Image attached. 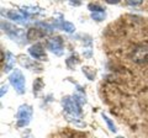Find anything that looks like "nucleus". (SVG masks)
<instances>
[{"label": "nucleus", "mask_w": 148, "mask_h": 138, "mask_svg": "<svg viewBox=\"0 0 148 138\" xmlns=\"http://www.w3.org/2000/svg\"><path fill=\"white\" fill-rule=\"evenodd\" d=\"M62 106L64 109V113L73 115V116L79 117L82 113V106L75 100L74 96H66L62 99Z\"/></svg>", "instance_id": "1"}, {"label": "nucleus", "mask_w": 148, "mask_h": 138, "mask_svg": "<svg viewBox=\"0 0 148 138\" xmlns=\"http://www.w3.org/2000/svg\"><path fill=\"white\" fill-rule=\"evenodd\" d=\"M9 80L17 91V94H25V77L20 69H15L9 75Z\"/></svg>", "instance_id": "2"}, {"label": "nucleus", "mask_w": 148, "mask_h": 138, "mask_svg": "<svg viewBox=\"0 0 148 138\" xmlns=\"http://www.w3.org/2000/svg\"><path fill=\"white\" fill-rule=\"evenodd\" d=\"M1 27L3 30L5 31V33L9 36L10 38L17 41V42H21L27 38V35H25V32L20 30V29H16L12 24H9V22H1Z\"/></svg>", "instance_id": "3"}, {"label": "nucleus", "mask_w": 148, "mask_h": 138, "mask_svg": "<svg viewBox=\"0 0 148 138\" xmlns=\"http://www.w3.org/2000/svg\"><path fill=\"white\" fill-rule=\"evenodd\" d=\"M32 117V107L30 105H21L17 110L16 118H17V125L20 127H25L30 123Z\"/></svg>", "instance_id": "4"}, {"label": "nucleus", "mask_w": 148, "mask_h": 138, "mask_svg": "<svg viewBox=\"0 0 148 138\" xmlns=\"http://www.w3.org/2000/svg\"><path fill=\"white\" fill-rule=\"evenodd\" d=\"M130 58L135 63H147L148 62V46H136L130 52Z\"/></svg>", "instance_id": "5"}, {"label": "nucleus", "mask_w": 148, "mask_h": 138, "mask_svg": "<svg viewBox=\"0 0 148 138\" xmlns=\"http://www.w3.org/2000/svg\"><path fill=\"white\" fill-rule=\"evenodd\" d=\"M47 48L51 51L52 53H54L56 56H62L63 54V41L59 36L48 40L47 42Z\"/></svg>", "instance_id": "6"}, {"label": "nucleus", "mask_w": 148, "mask_h": 138, "mask_svg": "<svg viewBox=\"0 0 148 138\" xmlns=\"http://www.w3.org/2000/svg\"><path fill=\"white\" fill-rule=\"evenodd\" d=\"M29 53L31 54V57L36 59V61H46L47 57H46L45 53V48L41 43H35L32 44L31 47L29 48Z\"/></svg>", "instance_id": "7"}, {"label": "nucleus", "mask_w": 148, "mask_h": 138, "mask_svg": "<svg viewBox=\"0 0 148 138\" xmlns=\"http://www.w3.org/2000/svg\"><path fill=\"white\" fill-rule=\"evenodd\" d=\"M6 17L15 22H18V24H27L29 22V17L24 12H20V11H8Z\"/></svg>", "instance_id": "8"}, {"label": "nucleus", "mask_w": 148, "mask_h": 138, "mask_svg": "<svg viewBox=\"0 0 148 138\" xmlns=\"http://www.w3.org/2000/svg\"><path fill=\"white\" fill-rule=\"evenodd\" d=\"M20 58H21L20 63H21L25 68L30 69V70H34V72H41V70H42V68H41V66H40V64H37L35 61H31L30 58L24 57V56H21Z\"/></svg>", "instance_id": "9"}, {"label": "nucleus", "mask_w": 148, "mask_h": 138, "mask_svg": "<svg viewBox=\"0 0 148 138\" xmlns=\"http://www.w3.org/2000/svg\"><path fill=\"white\" fill-rule=\"evenodd\" d=\"M15 62H16V58L12 53L8 52L6 53V59H5V67H4V72L9 73L10 70H12L14 66H15Z\"/></svg>", "instance_id": "10"}, {"label": "nucleus", "mask_w": 148, "mask_h": 138, "mask_svg": "<svg viewBox=\"0 0 148 138\" xmlns=\"http://www.w3.org/2000/svg\"><path fill=\"white\" fill-rule=\"evenodd\" d=\"M41 36H45V32H42V30H37V29H30L27 32V40H37Z\"/></svg>", "instance_id": "11"}, {"label": "nucleus", "mask_w": 148, "mask_h": 138, "mask_svg": "<svg viewBox=\"0 0 148 138\" xmlns=\"http://www.w3.org/2000/svg\"><path fill=\"white\" fill-rule=\"evenodd\" d=\"M82 70H83V73L86 75V78L89 80H94V78H95V69H92L90 67H83Z\"/></svg>", "instance_id": "12"}, {"label": "nucleus", "mask_w": 148, "mask_h": 138, "mask_svg": "<svg viewBox=\"0 0 148 138\" xmlns=\"http://www.w3.org/2000/svg\"><path fill=\"white\" fill-rule=\"evenodd\" d=\"M61 27L66 32H68V33H73V32L75 31V26H74L72 22H69V21H62Z\"/></svg>", "instance_id": "13"}, {"label": "nucleus", "mask_w": 148, "mask_h": 138, "mask_svg": "<svg viewBox=\"0 0 148 138\" xmlns=\"http://www.w3.org/2000/svg\"><path fill=\"white\" fill-rule=\"evenodd\" d=\"M91 19L94 20V21H98V22H100V21H103L105 17H106V12L105 11H101V12H91Z\"/></svg>", "instance_id": "14"}, {"label": "nucleus", "mask_w": 148, "mask_h": 138, "mask_svg": "<svg viewBox=\"0 0 148 138\" xmlns=\"http://www.w3.org/2000/svg\"><path fill=\"white\" fill-rule=\"evenodd\" d=\"M43 88V81L42 79H36L35 83H34V94H38L41 90Z\"/></svg>", "instance_id": "15"}, {"label": "nucleus", "mask_w": 148, "mask_h": 138, "mask_svg": "<svg viewBox=\"0 0 148 138\" xmlns=\"http://www.w3.org/2000/svg\"><path fill=\"white\" fill-rule=\"evenodd\" d=\"M22 10L26 11V12H30V14H37V12L42 11L40 8H37V6H22Z\"/></svg>", "instance_id": "16"}, {"label": "nucleus", "mask_w": 148, "mask_h": 138, "mask_svg": "<svg viewBox=\"0 0 148 138\" xmlns=\"http://www.w3.org/2000/svg\"><path fill=\"white\" fill-rule=\"evenodd\" d=\"M103 117H104V120H105V122L108 123V126H109V128H110V131H111V132H116L117 130H116V126L114 125V122L111 121V120H110L108 116H105L104 113H103Z\"/></svg>", "instance_id": "17"}, {"label": "nucleus", "mask_w": 148, "mask_h": 138, "mask_svg": "<svg viewBox=\"0 0 148 138\" xmlns=\"http://www.w3.org/2000/svg\"><path fill=\"white\" fill-rule=\"evenodd\" d=\"M89 10L91 11V12H101V11H105L103 8L101 6H99V5H96V4H89Z\"/></svg>", "instance_id": "18"}, {"label": "nucleus", "mask_w": 148, "mask_h": 138, "mask_svg": "<svg viewBox=\"0 0 148 138\" xmlns=\"http://www.w3.org/2000/svg\"><path fill=\"white\" fill-rule=\"evenodd\" d=\"M128 5H133V6H136V5H141L142 1L141 0H130V1L127 3Z\"/></svg>", "instance_id": "19"}, {"label": "nucleus", "mask_w": 148, "mask_h": 138, "mask_svg": "<svg viewBox=\"0 0 148 138\" xmlns=\"http://www.w3.org/2000/svg\"><path fill=\"white\" fill-rule=\"evenodd\" d=\"M6 91H8V85H3V86H1V93H0V95L4 96V94H5Z\"/></svg>", "instance_id": "20"}, {"label": "nucleus", "mask_w": 148, "mask_h": 138, "mask_svg": "<svg viewBox=\"0 0 148 138\" xmlns=\"http://www.w3.org/2000/svg\"><path fill=\"white\" fill-rule=\"evenodd\" d=\"M106 3H109V4H117L119 0H106Z\"/></svg>", "instance_id": "21"}, {"label": "nucleus", "mask_w": 148, "mask_h": 138, "mask_svg": "<svg viewBox=\"0 0 148 138\" xmlns=\"http://www.w3.org/2000/svg\"><path fill=\"white\" fill-rule=\"evenodd\" d=\"M69 4H71V5H80V3H74V1H71Z\"/></svg>", "instance_id": "22"}, {"label": "nucleus", "mask_w": 148, "mask_h": 138, "mask_svg": "<svg viewBox=\"0 0 148 138\" xmlns=\"http://www.w3.org/2000/svg\"><path fill=\"white\" fill-rule=\"evenodd\" d=\"M116 138H125V137H121V136H119V137H116Z\"/></svg>", "instance_id": "23"}]
</instances>
